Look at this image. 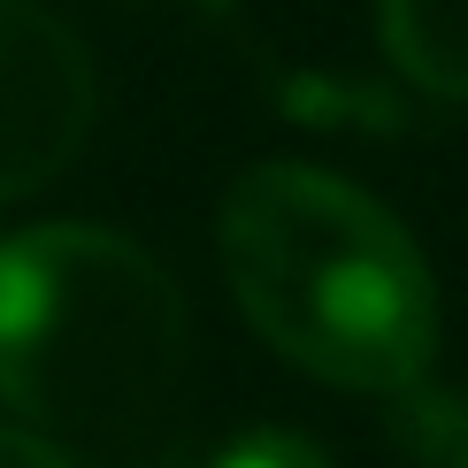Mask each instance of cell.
Masks as SVG:
<instances>
[{
  "label": "cell",
  "mask_w": 468,
  "mask_h": 468,
  "mask_svg": "<svg viewBox=\"0 0 468 468\" xmlns=\"http://www.w3.org/2000/svg\"><path fill=\"white\" fill-rule=\"evenodd\" d=\"M101 115L92 54L54 8L0 0V207L31 200L77 162Z\"/></svg>",
  "instance_id": "obj_3"
},
{
  "label": "cell",
  "mask_w": 468,
  "mask_h": 468,
  "mask_svg": "<svg viewBox=\"0 0 468 468\" xmlns=\"http://www.w3.org/2000/svg\"><path fill=\"white\" fill-rule=\"evenodd\" d=\"M0 468H77L62 445H47V438H31V431H16V422H0Z\"/></svg>",
  "instance_id": "obj_7"
},
{
  "label": "cell",
  "mask_w": 468,
  "mask_h": 468,
  "mask_svg": "<svg viewBox=\"0 0 468 468\" xmlns=\"http://www.w3.org/2000/svg\"><path fill=\"white\" fill-rule=\"evenodd\" d=\"M392 445H399V468H468V392H399V415H392Z\"/></svg>",
  "instance_id": "obj_5"
},
{
  "label": "cell",
  "mask_w": 468,
  "mask_h": 468,
  "mask_svg": "<svg viewBox=\"0 0 468 468\" xmlns=\"http://www.w3.org/2000/svg\"><path fill=\"white\" fill-rule=\"evenodd\" d=\"M185 377V292L101 223L0 239V407L47 445H123Z\"/></svg>",
  "instance_id": "obj_2"
},
{
  "label": "cell",
  "mask_w": 468,
  "mask_h": 468,
  "mask_svg": "<svg viewBox=\"0 0 468 468\" xmlns=\"http://www.w3.org/2000/svg\"><path fill=\"white\" fill-rule=\"evenodd\" d=\"M216 468H338L323 453V445H307V438H292V431H246V438H230Z\"/></svg>",
  "instance_id": "obj_6"
},
{
  "label": "cell",
  "mask_w": 468,
  "mask_h": 468,
  "mask_svg": "<svg viewBox=\"0 0 468 468\" xmlns=\"http://www.w3.org/2000/svg\"><path fill=\"white\" fill-rule=\"evenodd\" d=\"M216 253L239 315L292 368L377 399H399L431 377V261L407 239V223L377 207L361 185L307 162L246 169L223 200Z\"/></svg>",
  "instance_id": "obj_1"
},
{
  "label": "cell",
  "mask_w": 468,
  "mask_h": 468,
  "mask_svg": "<svg viewBox=\"0 0 468 468\" xmlns=\"http://www.w3.org/2000/svg\"><path fill=\"white\" fill-rule=\"evenodd\" d=\"M384 54L438 101H468V0H377Z\"/></svg>",
  "instance_id": "obj_4"
}]
</instances>
